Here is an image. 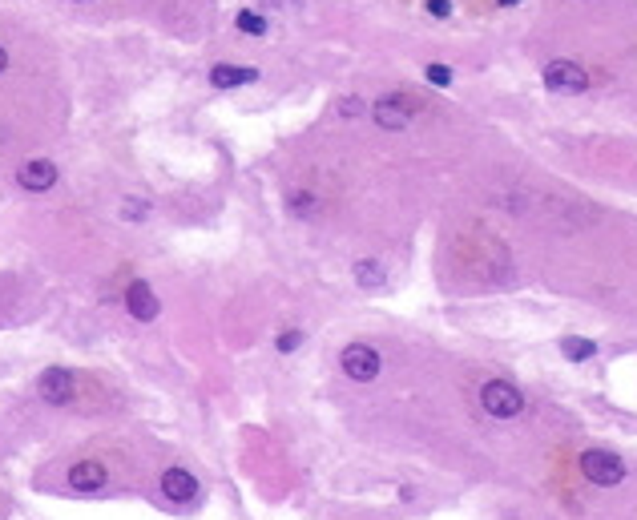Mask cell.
Returning <instances> with one entry per match:
<instances>
[{
	"label": "cell",
	"instance_id": "obj_1",
	"mask_svg": "<svg viewBox=\"0 0 637 520\" xmlns=\"http://www.w3.org/2000/svg\"><path fill=\"white\" fill-rule=\"evenodd\" d=\"M581 476L597 488H617L625 480V460L617 452L589 448V452H581Z\"/></svg>",
	"mask_w": 637,
	"mask_h": 520
},
{
	"label": "cell",
	"instance_id": "obj_2",
	"mask_svg": "<svg viewBox=\"0 0 637 520\" xmlns=\"http://www.w3.org/2000/svg\"><path fill=\"white\" fill-rule=\"evenodd\" d=\"M480 407L492 420H512V415L524 412V395L517 384H509V379H489V384L480 387Z\"/></svg>",
	"mask_w": 637,
	"mask_h": 520
},
{
	"label": "cell",
	"instance_id": "obj_3",
	"mask_svg": "<svg viewBox=\"0 0 637 520\" xmlns=\"http://www.w3.org/2000/svg\"><path fill=\"white\" fill-rule=\"evenodd\" d=\"M36 395L53 407H65V404L77 399V379H73L69 367H49V371H41V379H36Z\"/></svg>",
	"mask_w": 637,
	"mask_h": 520
},
{
	"label": "cell",
	"instance_id": "obj_4",
	"mask_svg": "<svg viewBox=\"0 0 637 520\" xmlns=\"http://www.w3.org/2000/svg\"><path fill=\"white\" fill-rule=\"evenodd\" d=\"M339 364H343V371H348V379H355V384H371V379L379 375L383 359H379L376 347H368V343H351V347H343Z\"/></svg>",
	"mask_w": 637,
	"mask_h": 520
},
{
	"label": "cell",
	"instance_id": "obj_5",
	"mask_svg": "<svg viewBox=\"0 0 637 520\" xmlns=\"http://www.w3.org/2000/svg\"><path fill=\"white\" fill-rule=\"evenodd\" d=\"M545 85L552 93H585L589 89V73L577 61H549L545 65Z\"/></svg>",
	"mask_w": 637,
	"mask_h": 520
},
{
	"label": "cell",
	"instance_id": "obj_6",
	"mask_svg": "<svg viewBox=\"0 0 637 520\" xmlns=\"http://www.w3.org/2000/svg\"><path fill=\"white\" fill-rule=\"evenodd\" d=\"M16 182L29 194H45L57 185V165H53L49 157H29V162H21V170H16Z\"/></svg>",
	"mask_w": 637,
	"mask_h": 520
},
{
	"label": "cell",
	"instance_id": "obj_7",
	"mask_svg": "<svg viewBox=\"0 0 637 520\" xmlns=\"http://www.w3.org/2000/svg\"><path fill=\"white\" fill-rule=\"evenodd\" d=\"M126 311L134 315L137 323H154L157 315H162V303H157L154 286L142 283V278H137V283H129L126 286Z\"/></svg>",
	"mask_w": 637,
	"mask_h": 520
},
{
	"label": "cell",
	"instance_id": "obj_8",
	"mask_svg": "<svg viewBox=\"0 0 637 520\" xmlns=\"http://www.w3.org/2000/svg\"><path fill=\"white\" fill-rule=\"evenodd\" d=\"M109 485V472L101 460H81L69 468V488L81 492V496H93V492H101Z\"/></svg>",
	"mask_w": 637,
	"mask_h": 520
},
{
	"label": "cell",
	"instance_id": "obj_9",
	"mask_svg": "<svg viewBox=\"0 0 637 520\" xmlns=\"http://www.w3.org/2000/svg\"><path fill=\"white\" fill-rule=\"evenodd\" d=\"M162 496L170 500V505H190V500H198V480L186 468H166L162 472Z\"/></svg>",
	"mask_w": 637,
	"mask_h": 520
},
{
	"label": "cell",
	"instance_id": "obj_10",
	"mask_svg": "<svg viewBox=\"0 0 637 520\" xmlns=\"http://www.w3.org/2000/svg\"><path fill=\"white\" fill-rule=\"evenodd\" d=\"M371 122H376L379 129L399 134V129H408V122H411V109L399 97H379L376 105H371Z\"/></svg>",
	"mask_w": 637,
	"mask_h": 520
},
{
	"label": "cell",
	"instance_id": "obj_11",
	"mask_svg": "<svg viewBox=\"0 0 637 520\" xmlns=\"http://www.w3.org/2000/svg\"><path fill=\"white\" fill-rule=\"evenodd\" d=\"M258 69H242V65H214L210 69V85L214 89H238V85H255Z\"/></svg>",
	"mask_w": 637,
	"mask_h": 520
},
{
	"label": "cell",
	"instance_id": "obj_12",
	"mask_svg": "<svg viewBox=\"0 0 637 520\" xmlns=\"http://www.w3.org/2000/svg\"><path fill=\"white\" fill-rule=\"evenodd\" d=\"M355 283H359L363 291H383V286H388V271H383L376 258H359V263H355Z\"/></svg>",
	"mask_w": 637,
	"mask_h": 520
},
{
	"label": "cell",
	"instance_id": "obj_13",
	"mask_svg": "<svg viewBox=\"0 0 637 520\" xmlns=\"http://www.w3.org/2000/svg\"><path fill=\"white\" fill-rule=\"evenodd\" d=\"M561 351H565V359H573V364H585V359L597 355V343L581 339V335H565V339H561Z\"/></svg>",
	"mask_w": 637,
	"mask_h": 520
},
{
	"label": "cell",
	"instance_id": "obj_14",
	"mask_svg": "<svg viewBox=\"0 0 637 520\" xmlns=\"http://www.w3.org/2000/svg\"><path fill=\"white\" fill-rule=\"evenodd\" d=\"M234 25H238V33H247V36H262V33H267V16L255 13V8H242Z\"/></svg>",
	"mask_w": 637,
	"mask_h": 520
},
{
	"label": "cell",
	"instance_id": "obj_15",
	"mask_svg": "<svg viewBox=\"0 0 637 520\" xmlns=\"http://www.w3.org/2000/svg\"><path fill=\"white\" fill-rule=\"evenodd\" d=\"M315 210H318V198L311 190H295V194H290V215L307 218V215H315Z\"/></svg>",
	"mask_w": 637,
	"mask_h": 520
},
{
	"label": "cell",
	"instance_id": "obj_16",
	"mask_svg": "<svg viewBox=\"0 0 637 520\" xmlns=\"http://www.w3.org/2000/svg\"><path fill=\"white\" fill-rule=\"evenodd\" d=\"M275 347H278V355H290V351H298V347H303V331H298V327H295V331H283Z\"/></svg>",
	"mask_w": 637,
	"mask_h": 520
},
{
	"label": "cell",
	"instance_id": "obj_17",
	"mask_svg": "<svg viewBox=\"0 0 637 520\" xmlns=\"http://www.w3.org/2000/svg\"><path fill=\"white\" fill-rule=\"evenodd\" d=\"M121 218H126V222H146L149 218V206H146V202L129 198V202H121Z\"/></svg>",
	"mask_w": 637,
	"mask_h": 520
},
{
	"label": "cell",
	"instance_id": "obj_18",
	"mask_svg": "<svg viewBox=\"0 0 637 520\" xmlns=\"http://www.w3.org/2000/svg\"><path fill=\"white\" fill-rule=\"evenodd\" d=\"M428 81L432 85H452V69L448 65H428Z\"/></svg>",
	"mask_w": 637,
	"mask_h": 520
},
{
	"label": "cell",
	"instance_id": "obj_19",
	"mask_svg": "<svg viewBox=\"0 0 637 520\" xmlns=\"http://www.w3.org/2000/svg\"><path fill=\"white\" fill-rule=\"evenodd\" d=\"M363 114V101L359 97H343L339 101V117H359Z\"/></svg>",
	"mask_w": 637,
	"mask_h": 520
},
{
	"label": "cell",
	"instance_id": "obj_20",
	"mask_svg": "<svg viewBox=\"0 0 637 520\" xmlns=\"http://www.w3.org/2000/svg\"><path fill=\"white\" fill-rule=\"evenodd\" d=\"M428 13H432V16H452V0H428Z\"/></svg>",
	"mask_w": 637,
	"mask_h": 520
},
{
	"label": "cell",
	"instance_id": "obj_21",
	"mask_svg": "<svg viewBox=\"0 0 637 520\" xmlns=\"http://www.w3.org/2000/svg\"><path fill=\"white\" fill-rule=\"evenodd\" d=\"M8 69V53H5V45H0V73Z\"/></svg>",
	"mask_w": 637,
	"mask_h": 520
},
{
	"label": "cell",
	"instance_id": "obj_22",
	"mask_svg": "<svg viewBox=\"0 0 637 520\" xmlns=\"http://www.w3.org/2000/svg\"><path fill=\"white\" fill-rule=\"evenodd\" d=\"M496 5H500V8H517L521 0H496Z\"/></svg>",
	"mask_w": 637,
	"mask_h": 520
},
{
	"label": "cell",
	"instance_id": "obj_23",
	"mask_svg": "<svg viewBox=\"0 0 637 520\" xmlns=\"http://www.w3.org/2000/svg\"><path fill=\"white\" fill-rule=\"evenodd\" d=\"M77 5H81V0H77Z\"/></svg>",
	"mask_w": 637,
	"mask_h": 520
}]
</instances>
